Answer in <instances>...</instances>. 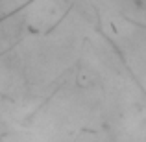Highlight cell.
I'll return each mask as SVG.
<instances>
[{
    "mask_svg": "<svg viewBox=\"0 0 146 142\" xmlns=\"http://www.w3.org/2000/svg\"><path fill=\"white\" fill-rule=\"evenodd\" d=\"M26 26H28V9H21L0 18V57L22 43Z\"/></svg>",
    "mask_w": 146,
    "mask_h": 142,
    "instance_id": "cell-1",
    "label": "cell"
}]
</instances>
